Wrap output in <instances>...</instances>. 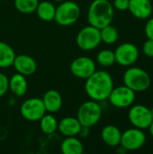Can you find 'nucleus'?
I'll use <instances>...</instances> for the list:
<instances>
[{
  "label": "nucleus",
  "mask_w": 153,
  "mask_h": 154,
  "mask_svg": "<svg viewBox=\"0 0 153 154\" xmlns=\"http://www.w3.org/2000/svg\"><path fill=\"white\" fill-rule=\"evenodd\" d=\"M114 79L106 70H96L86 79L85 90L90 99L100 102L108 99L114 88Z\"/></svg>",
  "instance_id": "f257e3e1"
},
{
  "label": "nucleus",
  "mask_w": 153,
  "mask_h": 154,
  "mask_svg": "<svg viewBox=\"0 0 153 154\" xmlns=\"http://www.w3.org/2000/svg\"><path fill=\"white\" fill-rule=\"evenodd\" d=\"M114 14V6L108 0H94L87 11V21L90 25L101 29L111 24Z\"/></svg>",
  "instance_id": "f03ea898"
},
{
  "label": "nucleus",
  "mask_w": 153,
  "mask_h": 154,
  "mask_svg": "<svg viewBox=\"0 0 153 154\" xmlns=\"http://www.w3.org/2000/svg\"><path fill=\"white\" fill-rule=\"evenodd\" d=\"M124 85L136 92H143L149 89L151 84V79L149 73L139 67L128 68L123 77Z\"/></svg>",
  "instance_id": "7ed1b4c3"
},
{
  "label": "nucleus",
  "mask_w": 153,
  "mask_h": 154,
  "mask_svg": "<svg viewBox=\"0 0 153 154\" xmlns=\"http://www.w3.org/2000/svg\"><path fill=\"white\" fill-rule=\"evenodd\" d=\"M102 116V108L97 101L89 100L80 105L77 113V118L80 125L91 128L96 125Z\"/></svg>",
  "instance_id": "20e7f679"
},
{
  "label": "nucleus",
  "mask_w": 153,
  "mask_h": 154,
  "mask_svg": "<svg viewBox=\"0 0 153 154\" xmlns=\"http://www.w3.org/2000/svg\"><path fill=\"white\" fill-rule=\"evenodd\" d=\"M80 16V7L73 1H63L56 7L54 21L61 26L74 24Z\"/></svg>",
  "instance_id": "39448f33"
},
{
  "label": "nucleus",
  "mask_w": 153,
  "mask_h": 154,
  "mask_svg": "<svg viewBox=\"0 0 153 154\" xmlns=\"http://www.w3.org/2000/svg\"><path fill=\"white\" fill-rule=\"evenodd\" d=\"M76 42L78 47L83 51H92L96 49L102 42L100 29L90 24L82 28L77 34Z\"/></svg>",
  "instance_id": "423d86ee"
},
{
  "label": "nucleus",
  "mask_w": 153,
  "mask_h": 154,
  "mask_svg": "<svg viewBox=\"0 0 153 154\" xmlns=\"http://www.w3.org/2000/svg\"><path fill=\"white\" fill-rule=\"evenodd\" d=\"M135 97V92L124 85L114 88L108 97V100L116 108H127L133 105Z\"/></svg>",
  "instance_id": "0eeeda50"
},
{
  "label": "nucleus",
  "mask_w": 153,
  "mask_h": 154,
  "mask_svg": "<svg viewBox=\"0 0 153 154\" xmlns=\"http://www.w3.org/2000/svg\"><path fill=\"white\" fill-rule=\"evenodd\" d=\"M20 113L25 120L36 122L46 114V109L41 98L31 97L23 101L21 105Z\"/></svg>",
  "instance_id": "6e6552de"
},
{
  "label": "nucleus",
  "mask_w": 153,
  "mask_h": 154,
  "mask_svg": "<svg viewBox=\"0 0 153 154\" xmlns=\"http://www.w3.org/2000/svg\"><path fill=\"white\" fill-rule=\"evenodd\" d=\"M128 119L133 127L145 130L152 122L151 110L144 105H133L128 112Z\"/></svg>",
  "instance_id": "1a4fd4ad"
},
{
  "label": "nucleus",
  "mask_w": 153,
  "mask_h": 154,
  "mask_svg": "<svg viewBox=\"0 0 153 154\" xmlns=\"http://www.w3.org/2000/svg\"><path fill=\"white\" fill-rule=\"evenodd\" d=\"M146 143V134L143 130L133 127L122 133L120 145L127 152H133L141 149Z\"/></svg>",
  "instance_id": "9d476101"
},
{
  "label": "nucleus",
  "mask_w": 153,
  "mask_h": 154,
  "mask_svg": "<svg viewBox=\"0 0 153 154\" xmlns=\"http://www.w3.org/2000/svg\"><path fill=\"white\" fill-rule=\"evenodd\" d=\"M115 62L123 67L133 66L139 58V49L132 42H124L115 51Z\"/></svg>",
  "instance_id": "9b49d317"
},
{
  "label": "nucleus",
  "mask_w": 153,
  "mask_h": 154,
  "mask_svg": "<svg viewBox=\"0 0 153 154\" xmlns=\"http://www.w3.org/2000/svg\"><path fill=\"white\" fill-rule=\"evenodd\" d=\"M70 72L77 78L81 79H87L96 70L95 61L87 56H81L76 58L70 64Z\"/></svg>",
  "instance_id": "f8f14e48"
},
{
  "label": "nucleus",
  "mask_w": 153,
  "mask_h": 154,
  "mask_svg": "<svg viewBox=\"0 0 153 154\" xmlns=\"http://www.w3.org/2000/svg\"><path fill=\"white\" fill-rule=\"evenodd\" d=\"M13 66L17 73H20L25 77L31 76L37 70L36 60L26 54H20L15 56Z\"/></svg>",
  "instance_id": "ddd939ff"
},
{
  "label": "nucleus",
  "mask_w": 153,
  "mask_h": 154,
  "mask_svg": "<svg viewBox=\"0 0 153 154\" xmlns=\"http://www.w3.org/2000/svg\"><path fill=\"white\" fill-rule=\"evenodd\" d=\"M128 10L137 19H148L152 14L153 6L151 0H129Z\"/></svg>",
  "instance_id": "4468645a"
},
{
  "label": "nucleus",
  "mask_w": 153,
  "mask_h": 154,
  "mask_svg": "<svg viewBox=\"0 0 153 154\" xmlns=\"http://www.w3.org/2000/svg\"><path fill=\"white\" fill-rule=\"evenodd\" d=\"M81 127L82 125L77 117H64L58 123V130L65 137L78 135Z\"/></svg>",
  "instance_id": "2eb2a0df"
},
{
  "label": "nucleus",
  "mask_w": 153,
  "mask_h": 154,
  "mask_svg": "<svg viewBox=\"0 0 153 154\" xmlns=\"http://www.w3.org/2000/svg\"><path fill=\"white\" fill-rule=\"evenodd\" d=\"M45 106L46 112L54 114L60 110L62 106V97L56 89L48 90L41 98Z\"/></svg>",
  "instance_id": "dca6fc26"
},
{
  "label": "nucleus",
  "mask_w": 153,
  "mask_h": 154,
  "mask_svg": "<svg viewBox=\"0 0 153 154\" xmlns=\"http://www.w3.org/2000/svg\"><path fill=\"white\" fill-rule=\"evenodd\" d=\"M122 132L113 125H106L101 131V138L103 142L110 147H118L121 143Z\"/></svg>",
  "instance_id": "f3484780"
},
{
  "label": "nucleus",
  "mask_w": 153,
  "mask_h": 154,
  "mask_svg": "<svg viewBox=\"0 0 153 154\" xmlns=\"http://www.w3.org/2000/svg\"><path fill=\"white\" fill-rule=\"evenodd\" d=\"M27 88L28 84L25 76L20 73H15L9 79V89L15 97H21L24 96Z\"/></svg>",
  "instance_id": "a211bd4d"
},
{
  "label": "nucleus",
  "mask_w": 153,
  "mask_h": 154,
  "mask_svg": "<svg viewBox=\"0 0 153 154\" xmlns=\"http://www.w3.org/2000/svg\"><path fill=\"white\" fill-rule=\"evenodd\" d=\"M60 150L63 154H82L84 146L79 139L76 136L65 137L60 145Z\"/></svg>",
  "instance_id": "6ab92c4d"
},
{
  "label": "nucleus",
  "mask_w": 153,
  "mask_h": 154,
  "mask_svg": "<svg viewBox=\"0 0 153 154\" xmlns=\"http://www.w3.org/2000/svg\"><path fill=\"white\" fill-rule=\"evenodd\" d=\"M35 12L41 20L44 22H51L54 21L55 18L56 7L50 1H42L39 2Z\"/></svg>",
  "instance_id": "aec40b11"
},
{
  "label": "nucleus",
  "mask_w": 153,
  "mask_h": 154,
  "mask_svg": "<svg viewBox=\"0 0 153 154\" xmlns=\"http://www.w3.org/2000/svg\"><path fill=\"white\" fill-rule=\"evenodd\" d=\"M15 52L14 49L6 42H0V68L5 69L13 66Z\"/></svg>",
  "instance_id": "412c9836"
},
{
  "label": "nucleus",
  "mask_w": 153,
  "mask_h": 154,
  "mask_svg": "<svg viewBox=\"0 0 153 154\" xmlns=\"http://www.w3.org/2000/svg\"><path fill=\"white\" fill-rule=\"evenodd\" d=\"M40 128L44 134H52L58 130V121L52 114H45L40 120Z\"/></svg>",
  "instance_id": "4be33fe9"
},
{
  "label": "nucleus",
  "mask_w": 153,
  "mask_h": 154,
  "mask_svg": "<svg viewBox=\"0 0 153 154\" xmlns=\"http://www.w3.org/2000/svg\"><path fill=\"white\" fill-rule=\"evenodd\" d=\"M100 36L103 42L106 44H114L117 42L119 33L115 26L108 24L100 29Z\"/></svg>",
  "instance_id": "5701e85b"
},
{
  "label": "nucleus",
  "mask_w": 153,
  "mask_h": 154,
  "mask_svg": "<svg viewBox=\"0 0 153 154\" xmlns=\"http://www.w3.org/2000/svg\"><path fill=\"white\" fill-rule=\"evenodd\" d=\"M39 4V0H14L16 10L22 14H32L35 12Z\"/></svg>",
  "instance_id": "b1692460"
},
{
  "label": "nucleus",
  "mask_w": 153,
  "mask_h": 154,
  "mask_svg": "<svg viewBox=\"0 0 153 154\" xmlns=\"http://www.w3.org/2000/svg\"><path fill=\"white\" fill-rule=\"evenodd\" d=\"M96 61L102 67H110L115 63V51L111 50H102L96 56Z\"/></svg>",
  "instance_id": "393cba45"
},
{
  "label": "nucleus",
  "mask_w": 153,
  "mask_h": 154,
  "mask_svg": "<svg viewBox=\"0 0 153 154\" xmlns=\"http://www.w3.org/2000/svg\"><path fill=\"white\" fill-rule=\"evenodd\" d=\"M8 89H9V79L5 74L0 73V97L5 96L8 91Z\"/></svg>",
  "instance_id": "a878e982"
},
{
  "label": "nucleus",
  "mask_w": 153,
  "mask_h": 154,
  "mask_svg": "<svg viewBox=\"0 0 153 154\" xmlns=\"http://www.w3.org/2000/svg\"><path fill=\"white\" fill-rule=\"evenodd\" d=\"M142 52L145 56L153 58V40L148 39L142 45Z\"/></svg>",
  "instance_id": "bb28decb"
},
{
  "label": "nucleus",
  "mask_w": 153,
  "mask_h": 154,
  "mask_svg": "<svg viewBox=\"0 0 153 154\" xmlns=\"http://www.w3.org/2000/svg\"><path fill=\"white\" fill-rule=\"evenodd\" d=\"M112 5L114 6V9L124 12L128 10L129 0H114V3Z\"/></svg>",
  "instance_id": "cd10ccee"
},
{
  "label": "nucleus",
  "mask_w": 153,
  "mask_h": 154,
  "mask_svg": "<svg viewBox=\"0 0 153 154\" xmlns=\"http://www.w3.org/2000/svg\"><path fill=\"white\" fill-rule=\"evenodd\" d=\"M144 32L148 39L153 40V17L147 21L144 27Z\"/></svg>",
  "instance_id": "c85d7f7f"
},
{
  "label": "nucleus",
  "mask_w": 153,
  "mask_h": 154,
  "mask_svg": "<svg viewBox=\"0 0 153 154\" xmlns=\"http://www.w3.org/2000/svg\"><path fill=\"white\" fill-rule=\"evenodd\" d=\"M89 134V128L88 127H85V126H82L79 133H78V135L80 137H87V135Z\"/></svg>",
  "instance_id": "c756f323"
},
{
  "label": "nucleus",
  "mask_w": 153,
  "mask_h": 154,
  "mask_svg": "<svg viewBox=\"0 0 153 154\" xmlns=\"http://www.w3.org/2000/svg\"><path fill=\"white\" fill-rule=\"evenodd\" d=\"M149 132H150V134L153 137V120H152V122H151V124L150 125V126H149Z\"/></svg>",
  "instance_id": "7c9ffc66"
},
{
  "label": "nucleus",
  "mask_w": 153,
  "mask_h": 154,
  "mask_svg": "<svg viewBox=\"0 0 153 154\" xmlns=\"http://www.w3.org/2000/svg\"><path fill=\"white\" fill-rule=\"evenodd\" d=\"M150 110H151V116H152V119H153V106L151 108H150Z\"/></svg>",
  "instance_id": "2f4dec72"
},
{
  "label": "nucleus",
  "mask_w": 153,
  "mask_h": 154,
  "mask_svg": "<svg viewBox=\"0 0 153 154\" xmlns=\"http://www.w3.org/2000/svg\"><path fill=\"white\" fill-rule=\"evenodd\" d=\"M54 2H57V3H61V2H63V1H65V0H53Z\"/></svg>",
  "instance_id": "473e14b6"
}]
</instances>
